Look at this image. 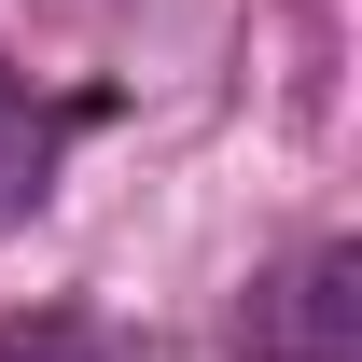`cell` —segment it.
Masks as SVG:
<instances>
[{"mask_svg":"<svg viewBox=\"0 0 362 362\" xmlns=\"http://www.w3.org/2000/svg\"><path fill=\"white\" fill-rule=\"evenodd\" d=\"M237 362H362V237H307L293 265L251 279Z\"/></svg>","mask_w":362,"mask_h":362,"instance_id":"1","label":"cell"},{"mask_svg":"<svg viewBox=\"0 0 362 362\" xmlns=\"http://www.w3.org/2000/svg\"><path fill=\"white\" fill-rule=\"evenodd\" d=\"M98 112V98H84ZM84 112H42L28 84H0V223H28L42 209V181H56V126H84Z\"/></svg>","mask_w":362,"mask_h":362,"instance_id":"2","label":"cell"},{"mask_svg":"<svg viewBox=\"0 0 362 362\" xmlns=\"http://www.w3.org/2000/svg\"><path fill=\"white\" fill-rule=\"evenodd\" d=\"M0 362H112V320L98 307H28V320H0Z\"/></svg>","mask_w":362,"mask_h":362,"instance_id":"3","label":"cell"}]
</instances>
